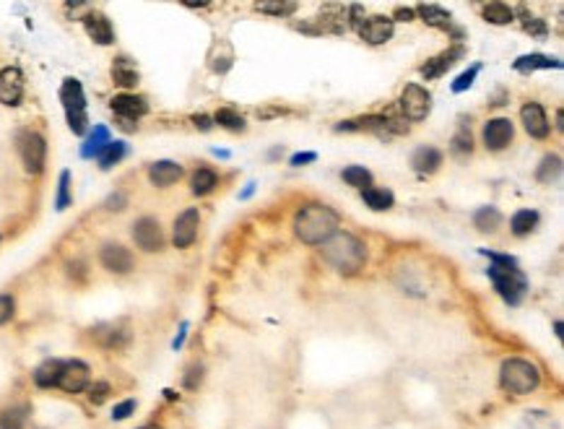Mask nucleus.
Listing matches in <instances>:
<instances>
[{"mask_svg":"<svg viewBox=\"0 0 564 429\" xmlns=\"http://www.w3.org/2000/svg\"><path fill=\"white\" fill-rule=\"evenodd\" d=\"M483 18H486L489 24L505 26L515 18V11L510 8V6H505V3H489V6L483 8Z\"/></svg>","mask_w":564,"mask_h":429,"instance_id":"31","label":"nucleus"},{"mask_svg":"<svg viewBox=\"0 0 564 429\" xmlns=\"http://www.w3.org/2000/svg\"><path fill=\"white\" fill-rule=\"evenodd\" d=\"M362 198L372 211H387V208H393V203H395L393 193L385 190V187H367V190H362Z\"/></svg>","mask_w":564,"mask_h":429,"instance_id":"27","label":"nucleus"},{"mask_svg":"<svg viewBox=\"0 0 564 429\" xmlns=\"http://www.w3.org/2000/svg\"><path fill=\"white\" fill-rule=\"evenodd\" d=\"M401 110L409 120L419 122L424 120L432 110V97H429L427 89H421L419 83H409L401 94Z\"/></svg>","mask_w":564,"mask_h":429,"instance_id":"8","label":"nucleus"},{"mask_svg":"<svg viewBox=\"0 0 564 429\" xmlns=\"http://www.w3.org/2000/svg\"><path fill=\"white\" fill-rule=\"evenodd\" d=\"M359 34L370 45H385L393 37V18L387 16H370L364 24H359Z\"/></svg>","mask_w":564,"mask_h":429,"instance_id":"15","label":"nucleus"},{"mask_svg":"<svg viewBox=\"0 0 564 429\" xmlns=\"http://www.w3.org/2000/svg\"><path fill=\"white\" fill-rule=\"evenodd\" d=\"M203 382V365H190L185 372V380H182V385H185L187 390H198V385Z\"/></svg>","mask_w":564,"mask_h":429,"instance_id":"45","label":"nucleus"},{"mask_svg":"<svg viewBox=\"0 0 564 429\" xmlns=\"http://www.w3.org/2000/svg\"><path fill=\"white\" fill-rule=\"evenodd\" d=\"M523 29L528 34H533V37H546V34H548L546 24H544L541 18H536V16H528V13H523Z\"/></svg>","mask_w":564,"mask_h":429,"instance_id":"44","label":"nucleus"},{"mask_svg":"<svg viewBox=\"0 0 564 429\" xmlns=\"http://www.w3.org/2000/svg\"><path fill=\"white\" fill-rule=\"evenodd\" d=\"M138 429H161V427H156V424H143V427H138Z\"/></svg>","mask_w":564,"mask_h":429,"instance_id":"54","label":"nucleus"},{"mask_svg":"<svg viewBox=\"0 0 564 429\" xmlns=\"http://www.w3.org/2000/svg\"><path fill=\"white\" fill-rule=\"evenodd\" d=\"M60 372H63V362H60V359H45V362L34 370V385L42 390L57 388Z\"/></svg>","mask_w":564,"mask_h":429,"instance_id":"20","label":"nucleus"},{"mask_svg":"<svg viewBox=\"0 0 564 429\" xmlns=\"http://www.w3.org/2000/svg\"><path fill=\"white\" fill-rule=\"evenodd\" d=\"M94 339L107 348H122L130 341V333L125 328H114V325H102L94 331Z\"/></svg>","mask_w":564,"mask_h":429,"instance_id":"24","label":"nucleus"},{"mask_svg":"<svg viewBox=\"0 0 564 429\" xmlns=\"http://www.w3.org/2000/svg\"><path fill=\"white\" fill-rule=\"evenodd\" d=\"M216 185H218L216 172L208 170V167H201V170L193 175V193L195 195H208Z\"/></svg>","mask_w":564,"mask_h":429,"instance_id":"32","label":"nucleus"},{"mask_svg":"<svg viewBox=\"0 0 564 429\" xmlns=\"http://www.w3.org/2000/svg\"><path fill=\"white\" fill-rule=\"evenodd\" d=\"M395 18H398V21H413V11L401 8V11H398V13H395Z\"/></svg>","mask_w":564,"mask_h":429,"instance_id":"51","label":"nucleus"},{"mask_svg":"<svg viewBox=\"0 0 564 429\" xmlns=\"http://www.w3.org/2000/svg\"><path fill=\"white\" fill-rule=\"evenodd\" d=\"M18 154H21V162H24L26 172L29 175H40L45 170V159H47V143L40 133L34 130H24L18 133Z\"/></svg>","mask_w":564,"mask_h":429,"instance_id":"6","label":"nucleus"},{"mask_svg":"<svg viewBox=\"0 0 564 429\" xmlns=\"http://www.w3.org/2000/svg\"><path fill=\"white\" fill-rule=\"evenodd\" d=\"M71 206V172H60V187H57V211Z\"/></svg>","mask_w":564,"mask_h":429,"instance_id":"39","label":"nucleus"},{"mask_svg":"<svg viewBox=\"0 0 564 429\" xmlns=\"http://www.w3.org/2000/svg\"><path fill=\"white\" fill-rule=\"evenodd\" d=\"M89 401L94 406H99V404H105L107 398H110V393H112V388H110V382H94V385H89Z\"/></svg>","mask_w":564,"mask_h":429,"instance_id":"41","label":"nucleus"},{"mask_svg":"<svg viewBox=\"0 0 564 429\" xmlns=\"http://www.w3.org/2000/svg\"><path fill=\"white\" fill-rule=\"evenodd\" d=\"M474 151V138H471V133L468 130H458L455 133V138H452V154L458 156H466Z\"/></svg>","mask_w":564,"mask_h":429,"instance_id":"40","label":"nucleus"},{"mask_svg":"<svg viewBox=\"0 0 564 429\" xmlns=\"http://www.w3.org/2000/svg\"><path fill=\"white\" fill-rule=\"evenodd\" d=\"M213 120H216L221 128L232 130V133H240V130H245V117H242V114H237L234 110H218Z\"/></svg>","mask_w":564,"mask_h":429,"instance_id":"37","label":"nucleus"},{"mask_svg":"<svg viewBox=\"0 0 564 429\" xmlns=\"http://www.w3.org/2000/svg\"><path fill=\"white\" fill-rule=\"evenodd\" d=\"M343 180H346L348 185L362 187V190L372 187V175H370V170H364V167H346V170H343Z\"/></svg>","mask_w":564,"mask_h":429,"instance_id":"36","label":"nucleus"},{"mask_svg":"<svg viewBox=\"0 0 564 429\" xmlns=\"http://www.w3.org/2000/svg\"><path fill=\"white\" fill-rule=\"evenodd\" d=\"M419 16L427 21L429 26H437V29H450L452 16L440 6H419Z\"/></svg>","mask_w":564,"mask_h":429,"instance_id":"30","label":"nucleus"},{"mask_svg":"<svg viewBox=\"0 0 564 429\" xmlns=\"http://www.w3.org/2000/svg\"><path fill=\"white\" fill-rule=\"evenodd\" d=\"M476 76H478V65H471L466 74H460L458 78H455V83H452V91H455V94H460V91L471 89V86H474Z\"/></svg>","mask_w":564,"mask_h":429,"instance_id":"43","label":"nucleus"},{"mask_svg":"<svg viewBox=\"0 0 564 429\" xmlns=\"http://www.w3.org/2000/svg\"><path fill=\"white\" fill-rule=\"evenodd\" d=\"M520 429H556V424H554V419L546 416L544 411H528L523 424H520Z\"/></svg>","mask_w":564,"mask_h":429,"instance_id":"38","label":"nucleus"},{"mask_svg":"<svg viewBox=\"0 0 564 429\" xmlns=\"http://www.w3.org/2000/svg\"><path fill=\"white\" fill-rule=\"evenodd\" d=\"M317 159V154L315 151H305V154H294L291 156V164L294 167H302V164H310V162H315Z\"/></svg>","mask_w":564,"mask_h":429,"instance_id":"49","label":"nucleus"},{"mask_svg":"<svg viewBox=\"0 0 564 429\" xmlns=\"http://www.w3.org/2000/svg\"><path fill=\"white\" fill-rule=\"evenodd\" d=\"M258 8L263 13H274V16H289L297 11V3H260Z\"/></svg>","mask_w":564,"mask_h":429,"instance_id":"42","label":"nucleus"},{"mask_svg":"<svg viewBox=\"0 0 564 429\" xmlns=\"http://www.w3.org/2000/svg\"><path fill=\"white\" fill-rule=\"evenodd\" d=\"M60 102L65 107V114H68V125L76 136H83L86 133V94H83V86L76 78H65L63 86H60Z\"/></svg>","mask_w":564,"mask_h":429,"instance_id":"5","label":"nucleus"},{"mask_svg":"<svg viewBox=\"0 0 564 429\" xmlns=\"http://www.w3.org/2000/svg\"><path fill=\"white\" fill-rule=\"evenodd\" d=\"M515 136V128L507 117H497V120H489L486 128H483V143L489 151H502V148L510 146V141Z\"/></svg>","mask_w":564,"mask_h":429,"instance_id":"12","label":"nucleus"},{"mask_svg":"<svg viewBox=\"0 0 564 429\" xmlns=\"http://www.w3.org/2000/svg\"><path fill=\"white\" fill-rule=\"evenodd\" d=\"M110 107H112V112L117 114V117L133 120V122L148 112V102H146L143 97H136V94H117V97L110 102Z\"/></svg>","mask_w":564,"mask_h":429,"instance_id":"13","label":"nucleus"},{"mask_svg":"<svg viewBox=\"0 0 564 429\" xmlns=\"http://www.w3.org/2000/svg\"><path fill=\"white\" fill-rule=\"evenodd\" d=\"M413 170L419 172V175H432V172L440 170V164H442V154L432 146H421L411 159Z\"/></svg>","mask_w":564,"mask_h":429,"instance_id":"23","label":"nucleus"},{"mask_svg":"<svg viewBox=\"0 0 564 429\" xmlns=\"http://www.w3.org/2000/svg\"><path fill=\"white\" fill-rule=\"evenodd\" d=\"M26 411L21 406H11L6 411H0V429H24Z\"/></svg>","mask_w":564,"mask_h":429,"instance_id":"35","label":"nucleus"},{"mask_svg":"<svg viewBox=\"0 0 564 429\" xmlns=\"http://www.w3.org/2000/svg\"><path fill=\"white\" fill-rule=\"evenodd\" d=\"M99 260H102V266H105L107 271H112V274H128L130 268H133V255L128 252V247L114 245V242L102 247Z\"/></svg>","mask_w":564,"mask_h":429,"instance_id":"14","label":"nucleus"},{"mask_svg":"<svg viewBox=\"0 0 564 429\" xmlns=\"http://www.w3.org/2000/svg\"><path fill=\"white\" fill-rule=\"evenodd\" d=\"M125 203H128V198H125V193H112L110 198H107V208L110 211H122L125 208Z\"/></svg>","mask_w":564,"mask_h":429,"instance_id":"48","label":"nucleus"},{"mask_svg":"<svg viewBox=\"0 0 564 429\" xmlns=\"http://www.w3.org/2000/svg\"><path fill=\"white\" fill-rule=\"evenodd\" d=\"M117 125H120L122 130H136V122L133 120H122V117H117Z\"/></svg>","mask_w":564,"mask_h":429,"instance_id":"53","label":"nucleus"},{"mask_svg":"<svg viewBox=\"0 0 564 429\" xmlns=\"http://www.w3.org/2000/svg\"><path fill=\"white\" fill-rule=\"evenodd\" d=\"M520 120H523V128L528 130L533 138H546L548 130H551L544 107L536 105V102H528V105L520 110Z\"/></svg>","mask_w":564,"mask_h":429,"instance_id":"16","label":"nucleus"},{"mask_svg":"<svg viewBox=\"0 0 564 429\" xmlns=\"http://www.w3.org/2000/svg\"><path fill=\"white\" fill-rule=\"evenodd\" d=\"M180 177H182V167H180L177 162H170V159L153 162L151 167H148V180H151L156 187H170V185H175Z\"/></svg>","mask_w":564,"mask_h":429,"instance_id":"18","label":"nucleus"},{"mask_svg":"<svg viewBox=\"0 0 564 429\" xmlns=\"http://www.w3.org/2000/svg\"><path fill=\"white\" fill-rule=\"evenodd\" d=\"M125 151H128V146H125L122 141H110L105 151L99 154V167H102V170H110V167H114V164H117L122 156H125Z\"/></svg>","mask_w":564,"mask_h":429,"instance_id":"33","label":"nucleus"},{"mask_svg":"<svg viewBox=\"0 0 564 429\" xmlns=\"http://www.w3.org/2000/svg\"><path fill=\"white\" fill-rule=\"evenodd\" d=\"M320 255L325 263H331L339 274L354 276L359 274L367 263V247L359 237L348 232H336L331 240H325L320 247Z\"/></svg>","mask_w":564,"mask_h":429,"instance_id":"2","label":"nucleus"},{"mask_svg":"<svg viewBox=\"0 0 564 429\" xmlns=\"http://www.w3.org/2000/svg\"><path fill=\"white\" fill-rule=\"evenodd\" d=\"M24 97V74L16 65L0 71V102L6 107H18Z\"/></svg>","mask_w":564,"mask_h":429,"instance_id":"10","label":"nucleus"},{"mask_svg":"<svg viewBox=\"0 0 564 429\" xmlns=\"http://www.w3.org/2000/svg\"><path fill=\"white\" fill-rule=\"evenodd\" d=\"M107 143H110V130H107L105 125H97V128L91 130V136L86 138L83 148H81V156H83V159L99 156L107 148Z\"/></svg>","mask_w":564,"mask_h":429,"instance_id":"25","label":"nucleus"},{"mask_svg":"<svg viewBox=\"0 0 564 429\" xmlns=\"http://www.w3.org/2000/svg\"><path fill=\"white\" fill-rule=\"evenodd\" d=\"M13 312H16L13 297H11V294H0V325L8 323L11 317H13Z\"/></svg>","mask_w":564,"mask_h":429,"instance_id":"46","label":"nucleus"},{"mask_svg":"<svg viewBox=\"0 0 564 429\" xmlns=\"http://www.w3.org/2000/svg\"><path fill=\"white\" fill-rule=\"evenodd\" d=\"M185 336H187V323H182V328H180V336H177V339H175V348L182 346V341H185Z\"/></svg>","mask_w":564,"mask_h":429,"instance_id":"52","label":"nucleus"},{"mask_svg":"<svg viewBox=\"0 0 564 429\" xmlns=\"http://www.w3.org/2000/svg\"><path fill=\"white\" fill-rule=\"evenodd\" d=\"M83 26H86L89 37L97 42V45H112L114 42L112 24H110V18L102 16V13H89V16H83Z\"/></svg>","mask_w":564,"mask_h":429,"instance_id":"19","label":"nucleus"},{"mask_svg":"<svg viewBox=\"0 0 564 429\" xmlns=\"http://www.w3.org/2000/svg\"><path fill=\"white\" fill-rule=\"evenodd\" d=\"M339 213L322 203H310L297 211L294 216V232L305 245H322L339 232Z\"/></svg>","mask_w":564,"mask_h":429,"instance_id":"1","label":"nucleus"},{"mask_svg":"<svg viewBox=\"0 0 564 429\" xmlns=\"http://www.w3.org/2000/svg\"><path fill=\"white\" fill-rule=\"evenodd\" d=\"M193 122L198 125L201 130H211V117H206V114H195Z\"/></svg>","mask_w":564,"mask_h":429,"instance_id":"50","label":"nucleus"},{"mask_svg":"<svg viewBox=\"0 0 564 429\" xmlns=\"http://www.w3.org/2000/svg\"><path fill=\"white\" fill-rule=\"evenodd\" d=\"M198 224H201L198 208L182 211L177 216V221H175V232H172L175 247H190V245L195 242V235H198Z\"/></svg>","mask_w":564,"mask_h":429,"instance_id":"11","label":"nucleus"},{"mask_svg":"<svg viewBox=\"0 0 564 429\" xmlns=\"http://www.w3.org/2000/svg\"><path fill=\"white\" fill-rule=\"evenodd\" d=\"M463 55H466V49L460 47V45H455V47H450L447 52H442V55L427 60V65L421 68V76H424V78H440V76L447 74Z\"/></svg>","mask_w":564,"mask_h":429,"instance_id":"17","label":"nucleus"},{"mask_svg":"<svg viewBox=\"0 0 564 429\" xmlns=\"http://www.w3.org/2000/svg\"><path fill=\"white\" fill-rule=\"evenodd\" d=\"M112 78H114V83H120V86H125V89H133V86L138 83L136 65L130 63L128 57H117L112 65Z\"/></svg>","mask_w":564,"mask_h":429,"instance_id":"26","label":"nucleus"},{"mask_svg":"<svg viewBox=\"0 0 564 429\" xmlns=\"http://www.w3.org/2000/svg\"><path fill=\"white\" fill-rule=\"evenodd\" d=\"M133 240L141 250L146 252H159L164 247V232H161L159 221L151 219V216H143V219L136 221L133 227Z\"/></svg>","mask_w":564,"mask_h":429,"instance_id":"9","label":"nucleus"},{"mask_svg":"<svg viewBox=\"0 0 564 429\" xmlns=\"http://www.w3.org/2000/svg\"><path fill=\"white\" fill-rule=\"evenodd\" d=\"M474 224L478 227V232H497V227L502 224L500 211L494 206H483L474 213Z\"/></svg>","mask_w":564,"mask_h":429,"instance_id":"29","label":"nucleus"},{"mask_svg":"<svg viewBox=\"0 0 564 429\" xmlns=\"http://www.w3.org/2000/svg\"><path fill=\"white\" fill-rule=\"evenodd\" d=\"M393 122H395V120H387V117H380V114H372V117H359V120H346V122H341V125H336V130H339V133H343V130H377V133H382V130H387V128L403 130V128H395Z\"/></svg>","mask_w":564,"mask_h":429,"instance_id":"21","label":"nucleus"},{"mask_svg":"<svg viewBox=\"0 0 564 429\" xmlns=\"http://www.w3.org/2000/svg\"><path fill=\"white\" fill-rule=\"evenodd\" d=\"M546 68H562V60L548 57V55H539V52H533V55H523V57H517V60H515V71H520V74L546 71Z\"/></svg>","mask_w":564,"mask_h":429,"instance_id":"22","label":"nucleus"},{"mask_svg":"<svg viewBox=\"0 0 564 429\" xmlns=\"http://www.w3.org/2000/svg\"><path fill=\"white\" fill-rule=\"evenodd\" d=\"M539 367L531 365L528 359H520V356L507 359L500 370V385L512 396H528V393L539 388Z\"/></svg>","mask_w":564,"mask_h":429,"instance_id":"4","label":"nucleus"},{"mask_svg":"<svg viewBox=\"0 0 564 429\" xmlns=\"http://www.w3.org/2000/svg\"><path fill=\"white\" fill-rule=\"evenodd\" d=\"M492 260L489 268V278L494 281V289L500 292V297L507 305H520L523 294L528 292V281L517 268V260L510 255H497V252H483Z\"/></svg>","mask_w":564,"mask_h":429,"instance_id":"3","label":"nucleus"},{"mask_svg":"<svg viewBox=\"0 0 564 429\" xmlns=\"http://www.w3.org/2000/svg\"><path fill=\"white\" fill-rule=\"evenodd\" d=\"M89 385H91V370L86 362H81V359H68V362H63V372H60L57 388L76 396V393H83Z\"/></svg>","mask_w":564,"mask_h":429,"instance_id":"7","label":"nucleus"},{"mask_svg":"<svg viewBox=\"0 0 564 429\" xmlns=\"http://www.w3.org/2000/svg\"><path fill=\"white\" fill-rule=\"evenodd\" d=\"M133 411H136V401H133V398H128V401H122V404H117L112 409V419L114 421H125L128 416H133Z\"/></svg>","mask_w":564,"mask_h":429,"instance_id":"47","label":"nucleus"},{"mask_svg":"<svg viewBox=\"0 0 564 429\" xmlns=\"http://www.w3.org/2000/svg\"><path fill=\"white\" fill-rule=\"evenodd\" d=\"M536 224H539V213H536V211H531V208L517 211L515 216H512V221H510L512 235H517V237L531 235L533 229H536Z\"/></svg>","mask_w":564,"mask_h":429,"instance_id":"28","label":"nucleus"},{"mask_svg":"<svg viewBox=\"0 0 564 429\" xmlns=\"http://www.w3.org/2000/svg\"><path fill=\"white\" fill-rule=\"evenodd\" d=\"M559 175H562V159H559V156H546V159L541 162L539 172H536V177H539L541 182H556Z\"/></svg>","mask_w":564,"mask_h":429,"instance_id":"34","label":"nucleus"}]
</instances>
